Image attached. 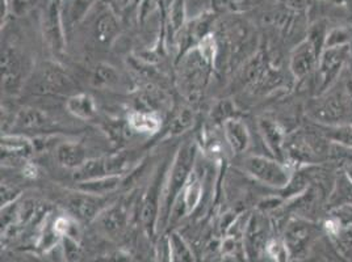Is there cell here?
Masks as SVG:
<instances>
[{
  "label": "cell",
  "instance_id": "obj_1",
  "mask_svg": "<svg viewBox=\"0 0 352 262\" xmlns=\"http://www.w3.org/2000/svg\"><path fill=\"white\" fill-rule=\"evenodd\" d=\"M199 155V146L193 141H187L176 151L175 156L170 163L164 188H163V200H162L161 217L160 227L168 224L173 207L182 190L191 178L192 174L196 168ZM160 230V228H158Z\"/></svg>",
  "mask_w": 352,
  "mask_h": 262
},
{
  "label": "cell",
  "instance_id": "obj_2",
  "mask_svg": "<svg viewBox=\"0 0 352 262\" xmlns=\"http://www.w3.org/2000/svg\"><path fill=\"white\" fill-rule=\"evenodd\" d=\"M241 168L255 181L278 190L284 189L289 184L294 174L289 165L263 155L246 156L242 160Z\"/></svg>",
  "mask_w": 352,
  "mask_h": 262
},
{
  "label": "cell",
  "instance_id": "obj_3",
  "mask_svg": "<svg viewBox=\"0 0 352 262\" xmlns=\"http://www.w3.org/2000/svg\"><path fill=\"white\" fill-rule=\"evenodd\" d=\"M213 67L214 64L206 60L196 47L182 58L179 80L184 95L188 99H197L201 91H204Z\"/></svg>",
  "mask_w": 352,
  "mask_h": 262
},
{
  "label": "cell",
  "instance_id": "obj_4",
  "mask_svg": "<svg viewBox=\"0 0 352 262\" xmlns=\"http://www.w3.org/2000/svg\"><path fill=\"white\" fill-rule=\"evenodd\" d=\"M170 164H163L150 180L140 209V220L150 237L155 236L160 228V217H161L162 200H163V188Z\"/></svg>",
  "mask_w": 352,
  "mask_h": 262
},
{
  "label": "cell",
  "instance_id": "obj_5",
  "mask_svg": "<svg viewBox=\"0 0 352 262\" xmlns=\"http://www.w3.org/2000/svg\"><path fill=\"white\" fill-rule=\"evenodd\" d=\"M33 91L40 95H67L75 88L72 76L57 62L46 60L34 71Z\"/></svg>",
  "mask_w": 352,
  "mask_h": 262
},
{
  "label": "cell",
  "instance_id": "obj_6",
  "mask_svg": "<svg viewBox=\"0 0 352 262\" xmlns=\"http://www.w3.org/2000/svg\"><path fill=\"white\" fill-rule=\"evenodd\" d=\"M317 236V227L304 218L291 219L284 230L283 244L288 259L302 260L311 249Z\"/></svg>",
  "mask_w": 352,
  "mask_h": 262
},
{
  "label": "cell",
  "instance_id": "obj_7",
  "mask_svg": "<svg viewBox=\"0 0 352 262\" xmlns=\"http://www.w3.org/2000/svg\"><path fill=\"white\" fill-rule=\"evenodd\" d=\"M321 99L310 108V117L323 126H340L350 123L352 112L347 100L338 93L320 95Z\"/></svg>",
  "mask_w": 352,
  "mask_h": 262
},
{
  "label": "cell",
  "instance_id": "obj_8",
  "mask_svg": "<svg viewBox=\"0 0 352 262\" xmlns=\"http://www.w3.org/2000/svg\"><path fill=\"white\" fill-rule=\"evenodd\" d=\"M352 45L334 46L323 49L320 63H318V95L326 93L331 86L337 82L338 76L352 57Z\"/></svg>",
  "mask_w": 352,
  "mask_h": 262
},
{
  "label": "cell",
  "instance_id": "obj_9",
  "mask_svg": "<svg viewBox=\"0 0 352 262\" xmlns=\"http://www.w3.org/2000/svg\"><path fill=\"white\" fill-rule=\"evenodd\" d=\"M28 62L20 50L6 46L1 50V87L7 93L19 92L28 76Z\"/></svg>",
  "mask_w": 352,
  "mask_h": 262
},
{
  "label": "cell",
  "instance_id": "obj_10",
  "mask_svg": "<svg viewBox=\"0 0 352 262\" xmlns=\"http://www.w3.org/2000/svg\"><path fill=\"white\" fill-rule=\"evenodd\" d=\"M113 204L111 195H94L74 189L66 195V206L74 218L82 222H95L104 210Z\"/></svg>",
  "mask_w": 352,
  "mask_h": 262
},
{
  "label": "cell",
  "instance_id": "obj_11",
  "mask_svg": "<svg viewBox=\"0 0 352 262\" xmlns=\"http://www.w3.org/2000/svg\"><path fill=\"white\" fill-rule=\"evenodd\" d=\"M322 51L323 49L309 38L297 45L289 59V70L294 79L302 80L314 73L318 69Z\"/></svg>",
  "mask_w": 352,
  "mask_h": 262
},
{
  "label": "cell",
  "instance_id": "obj_12",
  "mask_svg": "<svg viewBox=\"0 0 352 262\" xmlns=\"http://www.w3.org/2000/svg\"><path fill=\"white\" fill-rule=\"evenodd\" d=\"M203 198V181L201 177L196 172V168L192 174L191 178L182 190L180 195L177 197L175 204L173 207L171 215L168 219V224L177 223L183 217L190 215L196 210Z\"/></svg>",
  "mask_w": 352,
  "mask_h": 262
},
{
  "label": "cell",
  "instance_id": "obj_13",
  "mask_svg": "<svg viewBox=\"0 0 352 262\" xmlns=\"http://www.w3.org/2000/svg\"><path fill=\"white\" fill-rule=\"evenodd\" d=\"M58 122L50 116L47 112L38 108L27 106L19 110L14 121H12V130L15 134L36 131V132H50L56 129Z\"/></svg>",
  "mask_w": 352,
  "mask_h": 262
},
{
  "label": "cell",
  "instance_id": "obj_14",
  "mask_svg": "<svg viewBox=\"0 0 352 262\" xmlns=\"http://www.w3.org/2000/svg\"><path fill=\"white\" fill-rule=\"evenodd\" d=\"M131 215L124 204H112L96 218L95 223L100 233L109 239H118L126 231Z\"/></svg>",
  "mask_w": 352,
  "mask_h": 262
},
{
  "label": "cell",
  "instance_id": "obj_15",
  "mask_svg": "<svg viewBox=\"0 0 352 262\" xmlns=\"http://www.w3.org/2000/svg\"><path fill=\"white\" fill-rule=\"evenodd\" d=\"M243 246L250 259H258L268 246V226L262 215H251L243 233Z\"/></svg>",
  "mask_w": 352,
  "mask_h": 262
},
{
  "label": "cell",
  "instance_id": "obj_16",
  "mask_svg": "<svg viewBox=\"0 0 352 262\" xmlns=\"http://www.w3.org/2000/svg\"><path fill=\"white\" fill-rule=\"evenodd\" d=\"M222 132H223V141L226 142V145L234 155L245 154L249 150L251 136H250V131L246 123L242 119L233 118L226 121L222 125Z\"/></svg>",
  "mask_w": 352,
  "mask_h": 262
},
{
  "label": "cell",
  "instance_id": "obj_17",
  "mask_svg": "<svg viewBox=\"0 0 352 262\" xmlns=\"http://www.w3.org/2000/svg\"><path fill=\"white\" fill-rule=\"evenodd\" d=\"M259 130L263 136L264 143L268 150L278 158H285V146H287V132L279 122L274 119L263 118L259 121Z\"/></svg>",
  "mask_w": 352,
  "mask_h": 262
},
{
  "label": "cell",
  "instance_id": "obj_18",
  "mask_svg": "<svg viewBox=\"0 0 352 262\" xmlns=\"http://www.w3.org/2000/svg\"><path fill=\"white\" fill-rule=\"evenodd\" d=\"M56 159L59 165H62L66 169L76 171L80 168L88 158L87 148L79 142L74 141H65L60 142L56 147Z\"/></svg>",
  "mask_w": 352,
  "mask_h": 262
},
{
  "label": "cell",
  "instance_id": "obj_19",
  "mask_svg": "<svg viewBox=\"0 0 352 262\" xmlns=\"http://www.w3.org/2000/svg\"><path fill=\"white\" fill-rule=\"evenodd\" d=\"M126 123L133 132L153 135L161 130V115L155 113V112L135 109L128 115Z\"/></svg>",
  "mask_w": 352,
  "mask_h": 262
},
{
  "label": "cell",
  "instance_id": "obj_20",
  "mask_svg": "<svg viewBox=\"0 0 352 262\" xmlns=\"http://www.w3.org/2000/svg\"><path fill=\"white\" fill-rule=\"evenodd\" d=\"M66 109L80 121H91L98 115L95 99L89 93H74L66 100Z\"/></svg>",
  "mask_w": 352,
  "mask_h": 262
},
{
  "label": "cell",
  "instance_id": "obj_21",
  "mask_svg": "<svg viewBox=\"0 0 352 262\" xmlns=\"http://www.w3.org/2000/svg\"><path fill=\"white\" fill-rule=\"evenodd\" d=\"M124 184V176H105L88 181L76 182L75 189L94 195H111Z\"/></svg>",
  "mask_w": 352,
  "mask_h": 262
},
{
  "label": "cell",
  "instance_id": "obj_22",
  "mask_svg": "<svg viewBox=\"0 0 352 262\" xmlns=\"http://www.w3.org/2000/svg\"><path fill=\"white\" fill-rule=\"evenodd\" d=\"M91 83L94 87L115 89L122 86L124 79L116 67L107 63H99L92 71Z\"/></svg>",
  "mask_w": 352,
  "mask_h": 262
},
{
  "label": "cell",
  "instance_id": "obj_23",
  "mask_svg": "<svg viewBox=\"0 0 352 262\" xmlns=\"http://www.w3.org/2000/svg\"><path fill=\"white\" fill-rule=\"evenodd\" d=\"M329 230L338 252L343 256V259L352 262V223L343 224L340 222H336V224L329 227Z\"/></svg>",
  "mask_w": 352,
  "mask_h": 262
},
{
  "label": "cell",
  "instance_id": "obj_24",
  "mask_svg": "<svg viewBox=\"0 0 352 262\" xmlns=\"http://www.w3.org/2000/svg\"><path fill=\"white\" fill-rule=\"evenodd\" d=\"M105 176H111L108 174L107 160L103 158H89L80 168L74 171L73 178L75 182L88 181L94 178H100Z\"/></svg>",
  "mask_w": 352,
  "mask_h": 262
},
{
  "label": "cell",
  "instance_id": "obj_25",
  "mask_svg": "<svg viewBox=\"0 0 352 262\" xmlns=\"http://www.w3.org/2000/svg\"><path fill=\"white\" fill-rule=\"evenodd\" d=\"M170 244V257L168 262H197L195 253L192 252L190 244L182 237V235L173 233L168 236Z\"/></svg>",
  "mask_w": 352,
  "mask_h": 262
},
{
  "label": "cell",
  "instance_id": "obj_26",
  "mask_svg": "<svg viewBox=\"0 0 352 262\" xmlns=\"http://www.w3.org/2000/svg\"><path fill=\"white\" fill-rule=\"evenodd\" d=\"M137 102H138L137 109L160 113V109H162L164 106V104L167 102V97L160 89L147 88L138 95Z\"/></svg>",
  "mask_w": 352,
  "mask_h": 262
},
{
  "label": "cell",
  "instance_id": "obj_27",
  "mask_svg": "<svg viewBox=\"0 0 352 262\" xmlns=\"http://www.w3.org/2000/svg\"><path fill=\"white\" fill-rule=\"evenodd\" d=\"M118 25L115 17L109 14L102 16L96 23L95 37L100 45H109L118 34Z\"/></svg>",
  "mask_w": 352,
  "mask_h": 262
},
{
  "label": "cell",
  "instance_id": "obj_28",
  "mask_svg": "<svg viewBox=\"0 0 352 262\" xmlns=\"http://www.w3.org/2000/svg\"><path fill=\"white\" fill-rule=\"evenodd\" d=\"M323 135L334 145L352 148V122L340 126H324Z\"/></svg>",
  "mask_w": 352,
  "mask_h": 262
},
{
  "label": "cell",
  "instance_id": "obj_29",
  "mask_svg": "<svg viewBox=\"0 0 352 262\" xmlns=\"http://www.w3.org/2000/svg\"><path fill=\"white\" fill-rule=\"evenodd\" d=\"M233 118H239L238 117V109L235 104L230 100H222L214 105L212 109V119L214 123H220L221 126Z\"/></svg>",
  "mask_w": 352,
  "mask_h": 262
},
{
  "label": "cell",
  "instance_id": "obj_30",
  "mask_svg": "<svg viewBox=\"0 0 352 262\" xmlns=\"http://www.w3.org/2000/svg\"><path fill=\"white\" fill-rule=\"evenodd\" d=\"M193 121H195V116H193L191 108L180 109L170 125V134L177 135L184 131L190 130L193 125Z\"/></svg>",
  "mask_w": 352,
  "mask_h": 262
},
{
  "label": "cell",
  "instance_id": "obj_31",
  "mask_svg": "<svg viewBox=\"0 0 352 262\" xmlns=\"http://www.w3.org/2000/svg\"><path fill=\"white\" fill-rule=\"evenodd\" d=\"M63 256L66 262H80L82 257V247L76 237L73 236H63L60 240Z\"/></svg>",
  "mask_w": 352,
  "mask_h": 262
},
{
  "label": "cell",
  "instance_id": "obj_32",
  "mask_svg": "<svg viewBox=\"0 0 352 262\" xmlns=\"http://www.w3.org/2000/svg\"><path fill=\"white\" fill-rule=\"evenodd\" d=\"M344 45H352L351 30L347 28H334L327 32L324 47L344 46Z\"/></svg>",
  "mask_w": 352,
  "mask_h": 262
},
{
  "label": "cell",
  "instance_id": "obj_33",
  "mask_svg": "<svg viewBox=\"0 0 352 262\" xmlns=\"http://www.w3.org/2000/svg\"><path fill=\"white\" fill-rule=\"evenodd\" d=\"M20 195V189L16 185H10L8 182L1 181V207L14 204Z\"/></svg>",
  "mask_w": 352,
  "mask_h": 262
},
{
  "label": "cell",
  "instance_id": "obj_34",
  "mask_svg": "<svg viewBox=\"0 0 352 262\" xmlns=\"http://www.w3.org/2000/svg\"><path fill=\"white\" fill-rule=\"evenodd\" d=\"M89 3H91V0H78V1L75 3V5H74L73 8L74 20H78V19L82 17V15L86 12Z\"/></svg>",
  "mask_w": 352,
  "mask_h": 262
},
{
  "label": "cell",
  "instance_id": "obj_35",
  "mask_svg": "<svg viewBox=\"0 0 352 262\" xmlns=\"http://www.w3.org/2000/svg\"><path fill=\"white\" fill-rule=\"evenodd\" d=\"M34 0H14V11H15L17 15H21L24 14Z\"/></svg>",
  "mask_w": 352,
  "mask_h": 262
},
{
  "label": "cell",
  "instance_id": "obj_36",
  "mask_svg": "<svg viewBox=\"0 0 352 262\" xmlns=\"http://www.w3.org/2000/svg\"><path fill=\"white\" fill-rule=\"evenodd\" d=\"M329 1L337 7L347 8L349 11H352V0H329Z\"/></svg>",
  "mask_w": 352,
  "mask_h": 262
},
{
  "label": "cell",
  "instance_id": "obj_37",
  "mask_svg": "<svg viewBox=\"0 0 352 262\" xmlns=\"http://www.w3.org/2000/svg\"><path fill=\"white\" fill-rule=\"evenodd\" d=\"M343 175L346 176V177L349 178V181L352 184V161H347V163L344 164Z\"/></svg>",
  "mask_w": 352,
  "mask_h": 262
},
{
  "label": "cell",
  "instance_id": "obj_38",
  "mask_svg": "<svg viewBox=\"0 0 352 262\" xmlns=\"http://www.w3.org/2000/svg\"><path fill=\"white\" fill-rule=\"evenodd\" d=\"M322 1H324V0H322Z\"/></svg>",
  "mask_w": 352,
  "mask_h": 262
},
{
  "label": "cell",
  "instance_id": "obj_39",
  "mask_svg": "<svg viewBox=\"0 0 352 262\" xmlns=\"http://www.w3.org/2000/svg\"><path fill=\"white\" fill-rule=\"evenodd\" d=\"M197 262H200V261H197Z\"/></svg>",
  "mask_w": 352,
  "mask_h": 262
}]
</instances>
